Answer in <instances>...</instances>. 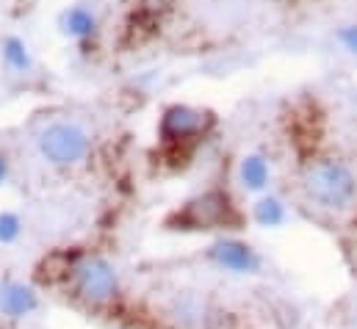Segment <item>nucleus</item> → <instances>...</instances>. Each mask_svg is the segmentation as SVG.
Here are the masks:
<instances>
[{"label":"nucleus","mask_w":357,"mask_h":329,"mask_svg":"<svg viewBox=\"0 0 357 329\" xmlns=\"http://www.w3.org/2000/svg\"><path fill=\"white\" fill-rule=\"evenodd\" d=\"M305 191L307 197L327 208V211H344L355 199L357 183L349 166L341 161H316L305 169Z\"/></svg>","instance_id":"nucleus-1"},{"label":"nucleus","mask_w":357,"mask_h":329,"mask_svg":"<svg viewBox=\"0 0 357 329\" xmlns=\"http://www.w3.org/2000/svg\"><path fill=\"white\" fill-rule=\"evenodd\" d=\"M175 222L180 224L178 230H216V227H236L238 213L225 191H208L191 199L175 216Z\"/></svg>","instance_id":"nucleus-2"},{"label":"nucleus","mask_w":357,"mask_h":329,"mask_svg":"<svg viewBox=\"0 0 357 329\" xmlns=\"http://www.w3.org/2000/svg\"><path fill=\"white\" fill-rule=\"evenodd\" d=\"M73 280H75V288L78 293L94 302V305H102V302H111L119 291V280H116V271L108 260L102 257H84L81 263H75L73 268Z\"/></svg>","instance_id":"nucleus-3"},{"label":"nucleus","mask_w":357,"mask_h":329,"mask_svg":"<svg viewBox=\"0 0 357 329\" xmlns=\"http://www.w3.org/2000/svg\"><path fill=\"white\" fill-rule=\"evenodd\" d=\"M39 150L47 161L53 164H78L86 153H89V136L78 128V125H70V122H59V125H50L42 139H39Z\"/></svg>","instance_id":"nucleus-4"},{"label":"nucleus","mask_w":357,"mask_h":329,"mask_svg":"<svg viewBox=\"0 0 357 329\" xmlns=\"http://www.w3.org/2000/svg\"><path fill=\"white\" fill-rule=\"evenodd\" d=\"M211 260L227 271H236V274H252L261 268V260L258 254L252 252V247L241 244V241H216L211 247Z\"/></svg>","instance_id":"nucleus-5"},{"label":"nucleus","mask_w":357,"mask_h":329,"mask_svg":"<svg viewBox=\"0 0 357 329\" xmlns=\"http://www.w3.org/2000/svg\"><path fill=\"white\" fill-rule=\"evenodd\" d=\"M39 305L33 288L22 285V282H8L0 288V313L8 319H22L28 313H33Z\"/></svg>","instance_id":"nucleus-6"},{"label":"nucleus","mask_w":357,"mask_h":329,"mask_svg":"<svg viewBox=\"0 0 357 329\" xmlns=\"http://www.w3.org/2000/svg\"><path fill=\"white\" fill-rule=\"evenodd\" d=\"M199 114L185 108V105H175L167 111L164 122H161V130L167 139H183V136H191L197 128H199Z\"/></svg>","instance_id":"nucleus-7"},{"label":"nucleus","mask_w":357,"mask_h":329,"mask_svg":"<svg viewBox=\"0 0 357 329\" xmlns=\"http://www.w3.org/2000/svg\"><path fill=\"white\" fill-rule=\"evenodd\" d=\"M241 180H244V185H247V188L261 191V188L268 183L266 161H264L261 155H250V158H244V164H241Z\"/></svg>","instance_id":"nucleus-8"},{"label":"nucleus","mask_w":357,"mask_h":329,"mask_svg":"<svg viewBox=\"0 0 357 329\" xmlns=\"http://www.w3.org/2000/svg\"><path fill=\"white\" fill-rule=\"evenodd\" d=\"M255 222H258L261 227H280V224L285 222V208H282V202L274 199V197L258 199V205H255Z\"/></svg>","instance_id":"nucleus-9"},{"label":"nucleus","mask_w":357,"mask_h":329,"mask_svg":"<svg viewBox=\"0 0 357 329\" xmlns=\"http://www.w3.org/2000/svg\"><path fill=\"white\" fill-rule=\"evenodd\" d=\"M94 17H91L86 8H73L70 14H67V31L73 33V36H91L94 33Z\"/></svg>","instance_id":"nucleus-10"},{"label":"nucleus","mask_w":357,"mask_h":329,"mask_svg":"<svg viewBox=\"0 0 357 329\" xmlns=\"http://www.w3.org/2000/svg\"><path fill=\"white\" fill-rule=\"evenodd\" d=\"M3 56H6V61H8L14 70H28V67H31L28 50H25V45H22L20 39H6V45H3Z\"/></svg>","instance_id":"nucleus-11"},{"label":"nucleus","mask_w":357,"mask_h":329,"mask_svg":"<svg viewBox=\"0 0 357 329\" xmlns=\"http://www.w3.org/2000/svg\"><path fill=\"white\" fill-rule=\"evenodd\" d=\"M20 219L14 213H0V244H11L20 236Z\"/></svg>","instance_id":"nucleus-12"},{"label":"nucleus","mask_w":357,"mask_h":329,"mask_svg":"<svg viewBox=\"0 0 357 329\" xmlns=\"http://www.w3.org/2000/svg\"><path fill=\"white\" fill-rule=\"evenodd\" d=\"M344 42H347V45L357 53V25L355 28H347V31H344Z\"/></svg>","instance_id":"nucleus-13"},{"label":"nucleus","mask_w":357,"mask_h":329,"mask_svg":"<svg viewBox=\"0 0 357 329\" xmlns=\"http://www.w3.org/2000/svg\"><path fill=\"white\" fill-rule=\"evenodd\" d=\"M6 174H8V166H6V161H3V155H0V183L6 180Z\"/></svg>","instance_id":"nucleus-14"},{"label":"nucleus","mask_w":357,"mask_h":329,"mask_svg":"<svg viewBox=\"0 0 357 329\" xmlns=\"http://www.w3.org/2000/svg\"><path fill=\"white\" fill-rule=\"evenodd\" d=\"M352 324H355V329H357V313H355V319H352Z\"/></svg>","instance_id":"nucleus-15"}]
</instances>
